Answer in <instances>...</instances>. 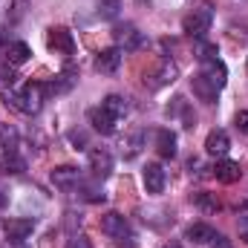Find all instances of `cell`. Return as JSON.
<instances>
[{"label": "cell", "mask_w": 248, "mask_h": 248, "mask_svg": "<svg viewBox=\"0 0 248 248\" xmlns=\"http://www.w3.org/2000/svg\"><path fill=\"white\" fill-rule=\"evenodd\" d=\"M44 84H38V81H29V84H23V90L20 93H15L12 95V104L20 110V113H26V116H35V113H41V107H44Z\"/></svg>", "instance_id": "6da1fadb"}, {"label": "cell", "mask_w": 248, "mask_h": 248, "mask_svg": "<svg viewBox=\"0 0 248 248\" xmlns=\"http://www.w3.org/2000/svg\"><path fill=\"white\" fill-rule=\"evenodd\" d=\"M211 23H214V9L211 6H199V9H193V15H187L185 23H182V29H185L187 38H202L208 29H211Z\"/></svg>", "instance_id": "7a4b0ae2"}, {"label": "cell", "mask_w": 248, "mask_h": 248, "mask_svg": "<svg viewBox=\"0 0 248 248\" xmlns=\"http://www.w3.org/2000/svg\"><path fill=\"white\" fill-rule=\"evenodd\" d=\"M113 38H116V46H119L122 52H133V49L141 46V32H139L133 23H119V26L113 29Z\"/></svg>", "instance_id": "3957f363"}, {"label": "cell", "mask_w": 248, "mask_h": 248, "mask_svg": "<svg viewBox=\"0 0 248 248\" xmlns=\"http://www.w3.org/2000/svg\"><path fill=\"white\" fill-rule=\"evenodd\" d=\"M32 231H35V222H32V219L15 217V219H9V222H6V240H9V243H15V246H23V243L32 237Z\"/></svg>", "instance_id": "277c9868"}, {"label": "cell", "mask_w": 248, "mask_h": 248, "mask_svg": "<svg viewBox=\"0 0 248 248\" xmlns=\"http://www.w3.org/2000/svg\"><path fill=\"white\" fill-rule=\"evenodd\" d=\"M46 46L61 52V55H72L75 52V41H72V32L63 29V26H52L49 35H46Z\"/></svg>", "instance_id": "5b68a950"}, {"label": "cell", "mask_w": 248, "mask_h": 248, "mask_svg": "<svg viewBox=\"0 0 248 248\" xmlns=\"http://www.w3.org/2000/svg\"><path fill=\"white\" fill-rule=\"evenodd\" d=\"M90 170H93L95 179H107L113 173V156H110V150H104V147L90 150Z\"/></svg>", "instance_id": "8992f818"}, {"label": "cell", "mask_w": 248, "mask_h": 248, "mask_svg": "<svg viewBox=\"0 0 248 248\" xmlns=\"http://www.w3.org/2000/svg\"><path fill=\"white\" fill-rule=\"evenodd\" d=\"M101 231H104L107 237H113V240H122L127 234H133L130 225H127V219H124L119 211H110V214L101 217Z\"/></svg>", "instance_id": "52a82bcc"}, {"label": "cell", "mask_w": 248, "mask_h": 248, "mask_svg": "<svg viewBox=\"0 0 248 248\" xmlns=\"http://www.w3.org/2000/svg\"><path fill=\"white\" fill-rule=\"evenodd\" d=\"M202 75H205L217 90H222L225 81H228V66L219 61V58H208V61H202Z\"/></svg>", "instance_id": "ba28073f"}, {"label": "cell", "mask_w": 248, "mask_h": 248, "mask_svg": "<svg viewBox=\"0 0 248 248\" xmlns=\"http://www.w3.org/2000/svg\"><path fill=\"white\" fill-rule=\"evenodd\" d=\"M122 58H124V52L119 49V46L101 49V52H98V58H95V69H98V72H104V75H113V72L122 66Z\"/></svg>", "instance_id": "9c48e42d"}, {"label": "cell", "mask_w": 248, "mask_h": 248, "mask_svg": "<svg viewBox=\"0 0 248 248\" xmlns=\"http://www.w3.org/2000/svg\"><path fill=\"white\" fill-rule=\"evenodd\" d=\"M231 150V139L225 130H211L208 139H205V153L208 156H225Z\"/></svg>", "instance_id": "30bf717a"}, {"label": "cell", "mask_w": 248, "mask_h": 248, "mask_svg": "<svg viewBox=\"0 0 248 248\" xmlns=\"http://www.w3.org/2000/svg\"><path fill=\"white\" fill-rule=\"evenodd\" d=\"M90 124H93V130H95V133H101V136H113V133H116V127H119V122H116L107 110H101V107L90 110Z\"/></svg>", "instance_id": "8fae6325"}, {"label": "cell", "mask_w": 248, "mask_h": 248, "mask_svg": "<svg viewBox=\"0 0 248 248\" xmlns=\"http://www.w3.org/2000/svg\"><path fill=\"white\" fill-rule=\"evenodd\" d=\"M214 176H217V182H222V185H234V182L243 176V170H240V162L219 159V162H217V168H214Z\"/></svg>", "instance_id": "7c38bea8"}, {"label": "cell", "mask_w": 248, "mask_h": 248, "mask_svg": "<svg viewBox=\"0 0 248 248\" xmlns=\"http://www.w3.org/2000/svg\"><path fill=\"white\" fill-rule=\"evenodd\" d=\"M141 179H144L147 193H162V190H165V182H168V176H165L162 165H147V168H144V173H141Z\"/></svg>", "instance_id": "4fadbf2b"}, {"label": "cell", "mask_w": 248, "mask_h": 248, "mask_svg": "<svg viewBox=\"0 0 248 248\" xmlns=\"http://www.w3.org/2000/svg\"><path fill=\"white\" fill-rule=\"evenodd\" d=\"M49 179H52V185L61 187V190H69L72 185H78V168H72V165H61V168H55L52 173H49Z\"/></svg>", "instance_id": "5bb4252c"}, {"label": "cell", "mask_w": 248, "mask_h": 248, "mask_svg": "<svg viewBox=\"0 0 248 248\" xmlns=\"http://www.w3.org/2000/svg\"><path fill=\"white\" fill-rule=\"evenodd\" d=\"M156 153H159L162 159H173V156H176V133L159 130V133H156Z\"/></svg>", "instance_id": "9a60e30c"}, {"label": "cell", "mask_w": 248, "mask_h": 248, "mask_svg": "<svg viewBox=\"0 0 248 248\" xmlns=\"http://www.w3.org/2000/svg\"><path fill=\"white\" fill-rule=\"evenodd\" d=\"M193 93H196V95H199L202 101L214 104V101H217V93H219V90H217V87H214V84H211V81H208V78H205L202 72H199V75H193Z\"/></svg>", "instance_id": "2e32d148"}, {"label": "cell", "mask_w": 248, "mask_h": 248, "mask_svg": "<svg viewBox=\"0 0 248 248\" xmlns=\"http://www.w3.org/2000/svg\"><path fill=\"white\" fill-rule=\"evenodd\" d=\"M217 237V231L208 225V222H193L190 228H187V240L190 243H199V246H208L211 240Z\"/></svg>", "instance_id": "e0dca14e"}, {"label": "cell", "mask_w": 248, "mask_h": 248, "mask_svg": "<svg viewBox=\"0 0 248 248\" xmlns=\"http://www.w3.org/2000/svg\"><path fill=\"white\" fill-rule=\"evenodd\" d=\"M17 141H20L17 127L9 124V122H0V147H3V153H12L17 147Z\"/></svg>", "instance_id": "ac0fdd59"}, {"label": "cell", "mask_w": 248, "mask_h": 248, "mask_svg": "<svg viewBox=\"0 0 248 248\" xmlns=\"http://www.w3.org/2000/svg\"><path fill=\"white\" fill-rule=\"evenodd\" d=\"M29 55H32V49H29V44H23V41H15V44H9V49H6V61L12 63V66L26 63Z\"/></svg>", "instance_id": "d6986e66"}, {"label": "cell", "mask_w": 248, "mask_h": 248, "mask_svg": "<svg viewBox=\"0 0 248 248\" xmlns=\"http://www.w3.org/2000/svg\"><path fill=\"white\" fill-rule=\"evenodd\" d=\"M101 110H107L116 122H122L130 107H127V98H122V95H107V98L101 101Z\"/></svg>", "instance_id": "ffe728a7"}, {"label": "cell", "mask_w": 248, "mask_h": 248, "mask_svg": "<svg viewBox=\"0 0 248 248\" xmlns=\"http://www.w3.org/2000/svg\"><path fill=\"white\" fill-rule=\"evenodd\" d=\"M176 75H179V69H176V63H170V61H165L159 69H156V81H153V87H165V84H173L176 81Z\"/></svg>", "instance_id": "44dd1931"}, {"label": "cell", "mask_w": 248, "mask_h": 248, "mask_svg": "<svg viewBox=\"0 0 248 248\" xmlns=\"http://www.w3.org/2000/svg\"><path fill=\"white\" fill-rule=\"evenodd\" d=\"M72 84H75V72H72V69H63L61 75L49 84V93H55V95H58V93H69Z\"/></svg>", "instance_id": "7402d4cb"}, {"label": "cell", "mask_w": 248, "mask_h": 248, "mask_svg": "<svg viewBox=\"0 0 248 248\" xmlns=\"http://www.w3.org/2000/svg\"><path fill=\"white\" fill-rule=\"evenodd\" d=\"M3 170L17 176V173H23V170H26V162H23V159L12 150V153H6V156H3Z\"/></svg>", "instance_id": "603a6c76"}, {"label": "cell", "mask_w": 248, "mask_h": 248, "mask_svg": "<svg viewBox=\"0 0 248 248\" xmlns=\"http://www.w3.org/2000/svg\"><path fill=\"white\" fill-rule=\"evenodd\" d=\"M119 9H122V0H98V17L104 20L119 17Z\"/></svg>", "instance_id": "cb8c5ba5"}, {"label": "cell", "mask_w": 248, "mask_h": 248, "mask_svg": "<svg viewBox=\"0 0 248 248\" xmlns=\"http://www.w3.org/2000/svg\"><path fill=\"white\" fill-rule=\"evenodd\" d=\"M141 141H144V133H133V136H130V141H127V150H124V156H127V159H133V156L141 150Z\"/></svg>", "instance_id": "d4e9b609"}, {"label": "cell", "mask_w": 248, "mask_h": 248, "mask_svg": "<svg viewBox=\"0 0 248 248\" xmlns=\"http://www.w3.org/2000/svg\"><path fill=\"white\" fill-rule=\"evenodd\" d=\"M84 199H87V202H104L107 193H104L98 185H84Z\"/></svg>", "instance_id": "484cf974"}, {"label": "cell", "mask_w": 248, "mask_h": 248, "mask_svg": "<svg viewBox=\"0 0 248 248\" xmlns=\"http://www.w3.org/2000/svg\"><path fill=\"white\" fill-rule=\"evenodd\" d=\"M196 205H202L205 211H219V199H214L211 193H196Z\"/></svg>", "instance_id": "4316f807"}, {"label": "cell", "mask_w": 248, "mask_h": 248, "mask_svg": "<svg viewBox=\"0 0 248 248\" xmlns=\"http://www.w3.org/2000/svg\"><path fill=\"white\" fill-rule=\"evenodd\" d=\"M69 141L75 144V150H81V147L87 144V133H84V130H72V133H69Z\"/></svg>", "instance_id": "83f0119b"}, {"label": "cell", "mask_w": 248, "mask_h": 248, "mask_svg": "<svg viewBox=\"0 0 248 248\" xmlns=\"http://www.w3.org/2000/svg\"><path fill=\"white\" fill-rule=\"evenodd\" d=\"M234 124H237V130H240V133H246V136H248V110H240V113L234 116Z\"/></svg>", "instance_id": "f1b7e54d"}, {"label": "cell", "mask_w": 248, "mask_h": 248, "mask_svg": "<svg viewBox=\"0 0 248 248\" xmlns=\"http://www.w3.org/2000/svg\"><path fill=\"white\" fill-rule=\"evenodd\" d=\"M199 58H202V61L217 58V46H214V44H199Z\"/></svg>", "instance_id": "f546056e"}, {"label": "cell", "mask_w": 248, "mask_h": 248, "mask_svg": "<svg viewBox=\"0 0 248 248\" xmlns=\"http://www.w3.org/2000/svg\"><path fill=\"white\" fill-rule=\"evenodd\" d=\"M237 231H240V240L248 246V214H246V217H240V222H237Z\"/></svg>", "instance_id": "4dcf8cb0"}, {"label": "cell", "mask_w": 248, "mask_h": 248, "mask_svg": "<svg viewBox=\"0 0 248 248\" xmlns=\"http://www.w3.org/2000/svg\"><path fill=\"white\" fill-rule=\"evenodd\" d=\"M116 248H136V237L127 234V237H122V240H116Z\"/></svg>", "instance_id": "1f68e13d"}, {"label": "cell", "mask_w": 248, "mask_h": 248, "mask_svg": "<svg viewBox=\"0 0 248 248\" xmlns=\"http://www.w3.org/2000/svg\"><path fill=\"white\" fill-rule=\"evenodd\" d=\"M208 246H211V248H231V243H228L225 237H219V234H217V237H214V240H211Z\"/></svg>", "instance_id": "d6a6232c"}, {"label": "cell", "mask_w": 248, "mask_h": 248, "mask_svg": "<svg viewBox=\"0 0 248 248\" xmlns=\"http://www.w3.org/2000/svg\"><path fill=\"white\" fill-rule=\"evenodd\" d=\"M66 248H90V243H87L84 237H72V240H69V246H66Z\"/></svg>", "instance_id": "836d02e7"}, {"label": "cell", "mask_w": 248, "mask_h": 248, "mask_svg": "<svg viewBox=\"0 0 248 248\" xmlns=\"http://www.w3.org/2000/svg\"><path fill=\"white\" fill-rule=\"evenodd\" d=\"M6 202H9V196H6V193L0 190V208H6Z\"/></svg>", "instance_id": "e575fe53"}, {"label": "cell", "mask_w": 248, "mask_h": 248, "mask_svg": "<svg viewBox=\"0 0 248 248\" xmlns=\"http://www.w3.org/2000/svg\"><path fill=\"white\" fill-rule=\"evenodd\" d=\"M165 248H182V246H176V243H170V246H165Z\"/></svg>", "instance_id": "d590c367"}, {"label": "cell", "mask_w": 248, "mask_h": 248, "mask_svg": "<svg viewBox=\"0 0 248 248\" xmlns=\"http://www.w3.org/2000/svg\"><path fill=\"white\" fill-rule=\"evenodd\" d=\"M0 44H3V35H0Z\"/></svg>", "instance_id": "8d00e7d4"}]
</instances>
